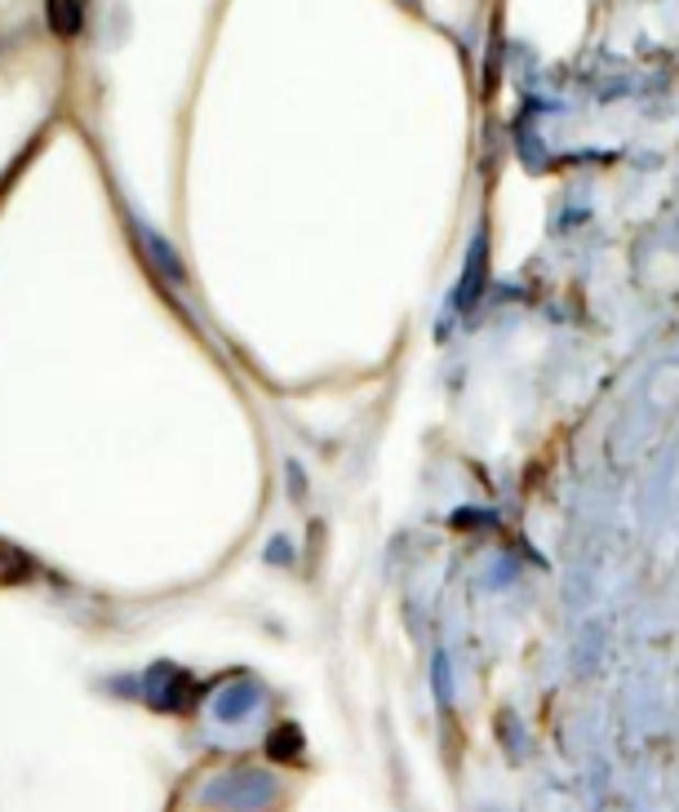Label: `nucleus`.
I'll use <instances>...</instances> for the list:
<instances>
[{
    "label": "nucleus",
    "mask_w": 679,
    "mask_h": 812,
    "mask_svg": "<svg viewBox=\"0 0 679 812\" xmlns=\"http://www.w3.org/2000/svg\"><path fill=\"white\" fill-rule=\"evenodd\" d=\"M200 799L209 808H222V812H254V808H267L276 799V781L267 772H254V768H241V772H222L213 777Z\"/></svg>",
    "instance_id": "obj_1"
},
{
    "label": "nucleus",
    "mask_w": 679,
    "mask_h": 812,
    "mask_svg": "<svg viewBox=\"0 0 679 812\" xmlns=\"http://www.w3.org/2000/svg\"><path fill=\"white\" fill-rule=\"evenodd\" d=\"M143 688H147V702H152V707L169 711V707H178V702H182L178 692L187 688V675H178L174 666H156V670L143 679Z\"/></svg>",
    "instance_id": "obj_2"
},
{
    "label": "nucleus",
    "mask_w": 679,
    "mask_h": 812,
    "mask_svg": "<svg viewBox=\"0 0 679 812\" xmlns=\"http://www.w3.org/2000/svg\"><path fill=\"white\" fill-rule=\"evenodd\" d=\"M45 10H49V27L58 36H76L85 27V5H80V0H45Z\"/></svg>",
    "instance_id": "obj_3"
},
{
    "label": "nucleus",
    "mask_w": 679,
    "mask_h": 812,
    "mask_svg": "<svg viewBox=\"0 0 679 812\" xmlns=\"http://www.w3.org/2000/svg\"><path fill=\"white\" fill-rule=\"evenodd\" d=\"M249 707H258V688L241 683V688H226L222 698L213 702V715H218V720H241Z\"/></svg>",
    "instance_id": "obj_4"
},
{
    "label": "nucleus",
    "mask_w": 679,
    "mask_h": 812,
    "mask_svg": "<svg viewBox=\"0 0 679 812\" xmlns=\"http://www.w3.org/2000/svg\"><path fill=\"white\" fill-rule=\"evenodd\" d=\"M27 572H32V559H27L19 546L0 542V582H23Z\"/></svg>",
    "instance_id": "obj_5"
}]
</instances>
